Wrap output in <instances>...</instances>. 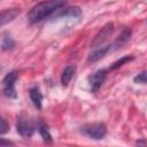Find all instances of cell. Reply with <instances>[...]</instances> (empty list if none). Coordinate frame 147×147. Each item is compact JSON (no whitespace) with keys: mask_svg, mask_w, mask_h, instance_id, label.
<instances>
[{"mask_svg":"<svg viewBox=\"0 0 147 147\" xmlns=\"http://www.w3.org/2000/svg\"><path fill=\"white\" fill-rule=\"evenodd\" d=\"M20 8H10V9H6L2 10L0 14V25L3 26L6 23L11 22L18 14H20Z\"/></svg>","mask_w":147,"mask_h":147,"instance_id":"9c48e42d","label":"cell"},{"mask_svg":"<svg viewBox=\"0 0 147 147\" xmlns=\"http://www.w3.org/2000/svg\"><path fill=\"white\" fill-rule=\"evenodd\" d=\"M0 145H1V147H9V146H13V142L6 140L5 138H1V142H0Z\"/></svg>","mask_w":147,"mask_h":147,"instance_id":"d6986e66","label":"cell"},{"mask_svg":"<svg viewBox=\"0 0 147 147\" xmlns=\"http://www.w3.org/2000/svg\"><path fill=\"white\" fill-rule=\"evenodd\" d=\"M133 82L137 83V84H145V83H147V71H142V72L138 74L133 78Z\"/></svg>","mask_w":147,"mask_h":147,"instance_id":"2e32d148","label":"cell"},{"mask_svg":"<svg viewBox=\"0 0 147 147\" xmlns=\"http://www.w3.org/2000/svg\"><path fill=\"white\" fill-rule=\"evenodd\" d=\"M37 127H38V131H39V133H40L42 140H44L45 142H47V144H51V142L53 141V139H52V134L49 133V130H48L47 125H46L44 122L39 121L38 124H37Z\"/></svg>","mask_w":147,"mask_h":147,"instance_id":"7c38bea8","label":"cell"},{"mask_svg":"<svg viewBox=\"0 0 147 147\" xmlns=\"http://www.w3.org/2000/svg\"><path fill=\"white\" fill-rule=\"evenodd\" d=\"M136 146L137 147H147V140L146 139H139V140H137Z\"/></svg>","mask_w":147,"mask_h":147,"instance_id":"ac0fdd59","label":"cell"},{"mask_svg":"<svg viewBox=\"0 0 147 147\" xmlns=\"http://www.w3.org/2000/svg\"><path fill=\"white\" fill-rule=\"evenodd\" d=\"M113 49V44L111 45H107V46H101L99 48H95L90 55H88V62H96L98 60L102 59L103 56L107 55L108 52H110Z\"/></svg>","mask_w":147,"mask_h":147,"instance_id":"ba28073f","label":"cell"},{"mask_svg":"<svg viewBox=\"0 0 147 147\" xmlns=\"http://www.w3.org/2000/svg\"><path fill=\"white\" fill-rule=\"evenodd\" d=\"M18 78V72L16 70L9 71L2 79V93L8 99H15L17 96L15 90V82Z\"/></svg>","mask_w":147,"mask_h":147,"instance_id":"3957f363","label":"cell"},{"mask_svg":"<svg viewBox=\"0 0 147 147\" xmlns=\"http://www.w3.org/2000/svg\"><path fill=\"white\" fill-rule=\"evenodd\" d=\"M14 46H15V41L10 37V34L2 33V37H1V49L2 51H7V49L13 48Z\"/></svg>","mask_w":147,"mask_h":147,"instance_id":"5bb4252c","label":"cell"},{"mask_svg":"<svg viewBox=\"0 0 147 147\" xmlns=\"http://www.w3.org/2000/svg\"><path fill=\"white\" fill-rule=\"evenodd\" d=\"M131 37V30L130 29H124L121 33V36L113 42V48L116 49V48H119L122 45H124Z\"/></svg>","mask_w":147,"mask_h":147,"instance_id":"4fadbf2b","label":"cell"},{"mask_svg":"<svg viewBox=\"0 0 147 147\" xmlns=\"http://www.w3.org/2000/svg\"><path fill=\"white\" fill-rule=\"evenodd\" d=\"M65 5H67L65 1H59V0L39 2L31 8V10L28 14V20L30 21V23H38L42 20L51 18V16L55 13L56 9Z\"/></svg>","mask_w":147,"mask_h":147,"instance_id":"6da1fadb","label":"cell"},{"mask_svg":"<svg viewBox=\"0 0 147 147\" xmlns=\"http://www.w3.org/2000/svg\"><path fill=\"white\" fill-rule=\"evenodd\" d=\"M80 132L91 139L100 140V139L105 138V136L107 133V126L102 122L88 123V124H85L80 127Z\"/></svg>","mask_w":147,"mask_h":147,"instance_id":"7a4b0ae2","label":"cell"},{"mask_svg":"<svg viewBox=\"0 0 147 147\" xmlns=\"http://www.w3.org/2000/svg\"><path fill=\"white\" fill-rule=\"evenodd\" d=\"M82 15V9L77 6H63L55 10V13L51 16L52 20L59 17H78Z\"/></svg>","mask_w":147,"mask_h":147,"instance_id":"5b68a950","label":"cell"},{"mask_svg":"<svg viewBox=\"0 0 147 147\" xmlns=\"http://www.w3.org/2000/svg\"><path fill=\"white\" fill-rule=\"evenodd\" d=\"M29 94H30V99H31L33 106L37 109H40L41 108V103H42V94H41L40 90L37 86L31 87L30 91H29Z\"/></svg>","mask_w":147,"mask_h":147,"instance_id":"30bf717a","label":"cell"},{"mask_svg":"<svg viewBox=\"0 0 147 147\" xmlns=\"http://www.w3.org/2000/svg\"><path fill=\"white\" fill-rule=\"evenodd\" d=\"M8 129H9V126H8L7 122H6V119L5 118H1V121H0V133L1 134H5L8 131Z\"/></svg>","mask_w":147,"mask_h":147,"instance_id":"e0dca14e","label":"cell"},{"mask_svg":"<svg viewBox=\"0 0 147 147\" xmlns=\"http://www.w3.org/2000/svg\"><path fill=\"white\" fill-rule=\"evenodd\" d=\"M131 60H133V56H124V57H121L119 60H117V61H115L110 67H109V69L108 70H115V69H117V68H119V67H122L124 63H126V62H130Z\"/></svg>","mask_w":147,"mask_h":147,"instance_id":"9a60e30c","label":"cell"},{"mask_svg":"<svg viewBox=\"0 0 147 147\" xmlns=\"http://www.w3.org/2000/svg\"><path fill=\"white\" fill-rule=\"evenodd\" d=\"M75 71H76V68H75V65H72V64H69V65H67V67L63 69V71H62V74H61V84H62L63 86H67V85L70 83V80H71L72 77H74Z\"/></svg>","mask_w":147,"mask_h":147,"instance_id":"8fae6325","label":"cell"},{"mask_svg":"<svg viewBox=\"0 0 147 147\" xmlns=\"http://www.w3.org/2000/svg\"><path fill=\"white\" fill-rule=\"evenodd\" d=\"M106 77H107V70L106 69H100V70H96L94 74H92L88 77V83H90L91 91L92 92H98L99 88L102 86Z\"/></svg>","mask_w":147,"mask_h":147,"instance_id":"52a82bcc","label":"cell"},{"mask_svg":"<svg viewBox=\"0 0 147 147\" xmlns=\"http://www.w3.org/2000/svg\"><path fill=\"white\" fill-rule=\"evenodd\" d=\"M113 31H114V24H113V23H107V24L98 32V34L94 37V39H93L92 42H91V46H92V47H99V46H101V45L111 36Z\"/></svg>","mask_w":147,"mask_h":147,"instance_id":"8992f818","label":"cell"},{"mask_svg":"<svg viewBox=\"0 0 147 147\" xmlns=\"http://www.w3.org/2000/svg\"><path fill=\"white\" fill-rule=\"evenodd\" d=\"M16 130L22 137L29 138L34 133L36 123L26 116H20L17 118V123H16Z\"/></svg>","mask_w":147,"mask_h":147,"instance_id":"277c9868","label":"cell"}]
</instances>
